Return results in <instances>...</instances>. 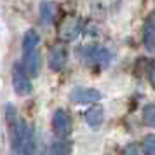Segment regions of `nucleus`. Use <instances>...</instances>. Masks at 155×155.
Listing matches in <instances>:
<instances>
[{
	"label": "nucleus",
	"instance_id": "obj_1",
	"mask_svg": "<svg viewBox=\"0 0 155 155\" xmlns=\"http://www.w3.org/2000/svg\"><path fill=\"white\" fill-rule=\"evenodd\" d=\"M5 119L9 124L11 150L14 155H35V133L19 117L16 106H5Z\"/></svg>",
	"mask_w": 155,
	"mask_h": 155
},
{
	"label": "nucleus",
	"instance_id": "obj_2",
	"mask_svg": "<svg viewBox=\"0 0 155 155\" xmlns=\"http://www.w3.org/2000/svg\"><path fill=\"white\" fill-rule=\"evenodd\" d=\"M78 52H80V59L87 61L92 66L106 68L110 64V61H112V52L106 47H103V45H94V44L92 45H82L78 49Z\"/></svg>",
	"mask_w": 155,
	"mask_h": 155
},
{
	"label": "nucleus",
	"instance_id": "obj_3",
	"mask_svg": "<svg viewBox=\"0 0 155 155\" xmlns=\"http://www.w3.org/2000/svg\"><path fill=\"white\" fill-rule=\"evenodd\" d=\"M12 87H14V91L19 96H28L31 92V89H33L30 75L25 71L23 64H19V63H16L14 68H12Z\"/></svg>",
	"mask_w": 155,
	"mask_h": 155
},
{
	"label": "nucleus",
	"instance_id": "obj_4",
	"mask_svg": "<svg viewBox=\"0 0 155 155\" xmlns=\"http://www.w3.org/2000/svg\"><path fill=\"white\" fill-rule=\"evenodd\" d=\"M103 98L101 92L94 87H84V85H77L70 91V99L77 105H89V103H98Z\"/></svg>",
	"mask_w": 155,
	"mask_h": 155
},
{
	"label": "nucleus",
	"instance_id": "obj_5",
	"mask_svg": "<svg viewBox=\"0 0 155 155\" xmlns=\"http://www.w3.org/2000/svg\"><path fill=\"white\" fill-rule=\"evenodd\" d=\"M80 31H82V21L75 16H68L59 26V38L64 42H71L78 37Z\"/></svg>",
	"mask_w": 155,
	"mask_h": 155
},
{
	"label": "nucleus",
	"instance_id": "obj_6",
	"mask_svg": "<svg viewBox=\"0 0 155 155\" xmlns=\"http://www.w3.org/2000/svg\"><path fill=\"white\" fill-rule=\"evenodd\" d=\"M68 61V51L63 44H54L49 49V68L52 71H61Z\"/></svg>",
	"mask_w": 155,
	"mask_h": 155
},
{
	"label": "nucleus",
	"instance_id": "obj_7",
	"mask_svg": "<svg viewBox=\"0 0 155 155\" xmlns=\"http://www.w3.org/2000/svg\"><path fill=\"white\" fill-rule=\"evenodd\" d=\"M52 129L59 138H68L71 133V117L61 108L52 115Z\"/></svg>",
	"mask_w": 155,
	"mask_h": 155
},
{
	"label": "nucleus",
	"instance_id": "obj_8",
	"mask_svg": "<svg viewBox=\"0 0 155 155\" xmlns=\"http://www.w3.org/2000/svg\"><path fill=\"white\" fill-rule=\"evenodd\" d=\"M23 68H25V71L28 73L30 77H37L40 73V68H42V56H40V52L33 51V52L26 54L25 59H23Z\"/></svg>",
	"mask_w": 155,
	"mask_h": 155
},
{
	"label": "nucleus",
	"instance_id": "obj_9",
	"mask_svg": "<svg viewBox=\"0 0 155 155\" xmlns=\"http://www.w3.org/2000/svg\"><path fill=\"white\" fill-rule=\"evenodd\" d=\"M84 119L91 129H99L103 126V122H105V110H103V106H91L85 112Z\"/></svg>",
	"mask_w": 155,
	"mask_h": 155
},
{
	"label": "nucleus",
	"instance_id": "obj_10",
	"mask_svg": "<svg viewBox=\"0 0 155 155\" xmlns=\"http://www.w3.org/2000/svg\"><path fill=\"white\" fill-rule=\"evenodd\" d=\"M56 11L58 5L51 0H42L40 5H38V16H40V21L44 25H52L54 18H56Z\"/></svg>",
	"mask_w": 155,
	"mask_h": 155
},
{
	"label": "nucleus",
	"instance_id": "obj_11",
	"mask_svg": "<svg viewBox=\"0 0 155 155\" xmlns=\"http://www.w3.org/2000/svg\"><path fill=\"white\" fill-rule=\"evenodd\" d=\"M38 42H40L38 33H37L35 30H28V31L23 35V52H25V56L30 54V52H33V51H37Z\"/></svg>",
	"mask_w": 155,
	"mask_h": 155
},
{
	"label": "nucleus",
	"instance_id": "obj_12",
	"mask_svg": "<svg viewBox=\"0 0 155 155\" xmlns=\"http://www.w3.org/2000/svg\"><path fill=\"white\" fill-rule=\"evenodd\" d=\"M47 155H71V143L68 141H54L49 147Z\"/></svg>",
	"mask_w": 155,
	"mask_h": 155
},
{
	"label": "nucleus",
	"instance_id": "obj_13",
	"mask_svg": "<svg viewBox=\"0 0 155 155\" xmlns=\"http://www.w3.org/2000/svg\"><path fill=\"white\" fill-rule=\"evenodd\" d=\"M143 124L155 129V103H148L143 108Z\"/></svg>",
	"mask_w": 155,
	"mask_h": 155
},
{
	"label": "nucleus",
	"instance_id": "obj_14",
	"mask_svg": "<svg viewBox=\"0 0 155 155\" xmlns=\"http://www.w3.org/2000/svg\"><path fill=\"white\" fill-rule=\"evenodd\" d=\"M143 44H145V49L148 52L155 54V30L153 28H145V33H143Z\"/></svg>",
	"mask_w": 155,
	"mask_h": 155
},
{
	"label": "nucleus",
	"instance_id": "obj_15",
	"mask_svg": "<svg viewBox=\"0 0 155 155\" xmlns=\"http://www.w3.org/2000/svg\"><path fill=\"white\" fill-rule=\"evenodd\" d=\"M141 148H143L145 155H155V134H148V136H145V138H143V145H141Z\"/></svg>",
	"mask_w": 155,
	"mask_h": 155
},
{
	"label": "nucleus",
	"instance_id": "obj_16",
	"mask_svg": "<svg viewBox=\"0 0 155 155\" xmlns=\"http://www.w3.org/2000/svg\"><path fill=\"white\" fill-rule=\"evenodd\" d=\"M124 155H145V152H143V148H141V145H138V143H127L126 147H124V152H122Z\"/></svg>",
	"mask_w": 155,
	"mask_h": 155
},
{
	"label": "nucleus",
	"instance_id": "obj_17",
	"mask_svg": "<svg viewBox=\"0 0 155 155\" xmlns=\"http://www.w3.org/2000/svg\"><path fill=\"white\" fill-rule=\"evenodd\" d=\"M150 84H152V87L155 89V61H153V64H152V70H150Z\"/></svg>",
	"mask_w": 155,
	"mask_h": 155
},
{
	"label": "nucleus",
	"instance_id": "obj_18",
	"mask_svg": "<svg viewBox=\"0 0 155 155\" xmlns=\"http://www.w3.org/2000/svg\"><path fill=\"white\" fill-rule=\"evenodd\" d=\"M150 23H152V28L155 30V11H152V14H150Z\"/></svg>",
	"mask_w": 155,
	"mask_h": 155
}]
</instances>
